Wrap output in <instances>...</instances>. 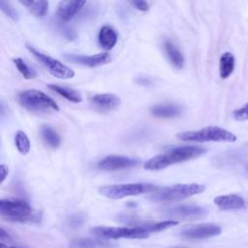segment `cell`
<instances>
[{"label": "cell", "instance_id": "obj_27", "mask_svg": "<svg viewBox=\"0 0 248 248\" xmlns=\"http://www.w3.org/2000/svg\"><path fill=\"white\" fill-rule=\"evenodd\" d=\"M0 7L1 10L9 16L11 17L13 20L16 21L18 18V15L16 13V11L11 6V4L9 3L8 0H0Z\"/></svg>", "mask_w": 248, "mask_h": 248}, {"label": "cell", "instance_id": "obj_22", "mask_svg": "<svg viewBox=\"0 0 248 248\" xmlns=\"http://www.w3.org/2000/svg\"><path fill=\"white\" fill-rule=\"evenodd\" d=\"M112 243L107 242L99 239H92V238H80L77 239L73 242V246L75 248H108L110 247Z\"/></svg>", "mask_w": 248, "mask_h": 248}, {"label": "cell", "instance_id": "obj_13", "mask_svg": "<svg viewBox=\"0 0 248 248\" xmlns=\"http://www.w3.org/2000/svg\"><path fill=\"white\" fill-rule=\"evenodd\" d=\"M86 0H61L57 7V16L62 20L72 19L84 6Z\"/></svg>", "mask_w": 248, "mask_h": 248}, {"label": "cell", "instance_id": "obj_6", "mask_svg": "<svg viewBox=\"0 0 248 248\" xmlns=\"http://www.w3.org/2000/svg\"><path fill=\"white\" fill-rule=\"evenodd\" d=\"M90 233L102 239H145L149 236V232L141 226L126 228V227H107L98 226L90 229Z\"/></svg>", "mask_w": 248, "mask_h": 248}, {"label": "cell", "instance_id": "obj_20", "mask_svg": "<svg viewBox=\"0 0 248 248\" xmlns=\"http://www.w3.org/2000/svg\"><path fill=\"white\" fill-rule=\"evenodd\" d=\"M41 136L43 140L51 148H58L61 143V139L58 133L48 125L41 127Z\"/></svg>", "mask_w": 248, "mask_h": 248}, {"label": "cell", "instance_id": "obj_9", "mask_svg": "<svg viewBox=\"0 0 248 248\" xmlns=\"http://www.w3.org/2000/svg\"><path fill=\"white\" fill-rule=\"evenodd\" d=\"M165 215L182 220H197L206 216L207 211L196 204H178L167 207L163 210Z\"/></svg>", "mask_w": 248, "mask_h": 248}, {"label": "cell", "instance_id": "obj_25", "mask_svg": "<svg viewBox=\"0 0 248 248\" xmlns=\"http://www.w3.org/2000/svg\"><path fill=\"white\" fill-rule=\"evenodd\" d=\"M48 9V1L47 0H37L30 7V12L33 16L37 17H42L46 15Z\"/></svg>", "mask_w": 248, "mask_h": 248}, {"label": "cell", "instance_id": "obj_31", "mask_svg": "<svg viewBox=\"0 0 248 248\" xmlns=\"http://www.w3.org/2000/svg\"><path fill=\"white\" fill-rule=\"evenodd\" d=\"M23 6L25 7H31L33 5V3L35 2V0H18Z\"/></svg>", "mask_w": 248, "mask_h": 248}, {"label": "cell", "instance_id": "obj_33", "mask_svg": "<svg viewBox=\"0 0 248 248\" xmlns=\"http://www.w3.org/2000/svg\"><path fill=\"white\" fill-rule=\"evenodd\" d=\"M247 171H248V168H247Z\"/></svg>", "mask_w": 248, "mask_h": 248}, {"label": "cell", "instance_id": "obj_5", "mask_svg": "<svg viewBox=\"0 0 248 248\" xmlns=\"http://www.w3.org/2000/svg\"><path fill=\"white\" fill-rule=\"evenodd\" d=\"M19 104L26 109L33 112L58 111L59 107L55 101L43 91L28 89L20 92L17 96Z\"/></svg>", "mask_w": 248, "mask_h": 248}, {"label": "cell", "instance_id": "obj_2", "mask_svg": "<svg viewBox=\"0 0 248 248\" xmlns=\"http://www.w3.org/2000/svg\"><path fill=\"white\" fill-rule=\"evenodd\" d=\"M205 187L198 183H187V184H174L171 186L164 187L155 192L149 197V200L156 203H167L174 202L185 200L192 196L202 193Z\"/></svg>", "mask_w": 248, "mask_h": 248}, {"label": "cell", "instance_id": "obj_7", "mask_svg": "<svg viewBox=\"0 0 248 248\" xmlns=\"http://www.w3.org/2000/svg\"><path fill=\"white\" fill-rule=\"evenodd\" d=\"M156 189L157 187L151 183H126L105 185L99 189V192L102 196L108 199L121 200L126 197L152 192Z\"/></svg>", "mask_w": 248, "mask_h": 248}, {"label": "cell", "instance_id": "obj_19", "mask_svg": "<svg viewBox=\"0 0 248 248\" xmlns=\"http://www.w3.org/2000/svg\"><path fill=\"white\" fill-rule=\"evenodd\" d=\"M48 88L53 90L54 92H56L57 94L64 97L65 99H67L70 102L80 103L82 101L81 94L78 90H75L73 88L61 86V85H57V84H48Z\"/></svg>", "mask_w": 248, "mask_h": 248}, {"label": "cell", "instance_id": "obj_14", "mask_svg": "<svg viewBox=\"0 0 248 248\" xmlns=\"http://www.w3.org/2000/svg\"><path fill=\"white\" fill-rule=\"evenodd\" d=\"M91 103L102 111H109L117 108L121 103L120 98L112 93H103L94 95Z\"/></svg>", "mask_w": 248, "mask_h": 248}, {"label": "cell", "instance_id": "obj_18", "mask_svg": "<svg viewBox=\"0 0 248 248\" xmlns=\"http://www.w3.org/2000/svg\"><path fill=\"white\" fill-rule=\"evenodd\" d=\"M165 51L168 56L170 62L175 67L176 69H181L184 66V57L181 51L170 41L165 42Z\"/></svg>", "mask_w": 248, "mask_h": 248}, {"label": "cell", "instance_id": "obj_10", "mask_svg": "<svg viewBox=\"0 0 248 248\" xmlns=\"http://www.w3.org/2000/svg\"><path fill=\"white\" fill-rule=\"evenodd\" d=\"M140 164V160L120 155H109L103 158L98 164L97 168L104 171H115L134 168Z\"/></svg>", "mask_w": 248, "mask_h": 248}, {"label": "cell", "instance_id": "obj_11", "mask_svg": "<svg viewBox=\"0 0 248 248\" xmlns=\"http://www.w3.org/2000/svg\"><path fill=\"white\" fill-rule=\"evenodd\" d=\"M221 233V228L215 224H197L183 228L179 234L188 239H204Z\"/></svg>", "mask_w": 248, "mask_h": 248}, {"label": "cell", "instance_id": "obj_23", "mask_svg": "<svg viewBox=\"0 0 248 248\" xmlns=\"http://www.w3.org/2000/svg\"><path fill=\"white\" fill-rule=\"evenodd\" d=\"M15 143L18 152L22 155H26L31 147L28 136L21 130L17 131L15 137Z\"/></svg>", "mask_w": 248, "mask_h": 248}, {"label": "cell", "instance_id": "obj_16", "mask_svg": "<svg viewBox=\"0 0 248 248\" xmlns=\"http://www.w3.org/2000/svg\"><path fill=\"white\" fill-rule=\"evenodd\" d=\"M150 112L159 118H172L181 113V108L173 104H159L153 106Z\"/></svg>", "mask_w": 248, "mask_h": 248}, {"label": "cell", "instance_id": "obj_4", "mask_svg": "<svg viewBox=\"0 0 248 248\" xmlns=\"http://www.w3.org/2000/svg\"><path fill=\"white\" fill-rule=\"evenodd\" d=\"M176 138L182 141H226L232 142L236 140L234 134L218 126H208L198 131H185L176 135Z\"/></svg>", "mask_w": 248, "mask_h": 248}, {"label": "cell", "instance_id": "obj_12", "mask_svg": "<svg viewBox=\"0 0 248 248\" xmlns=\"http://www.w3.org/2000/svg\"><path fill=\"white\" fill-rule=\"evenodd\" d=\"M65 59L73 63H78L87 67H97L107 64L110 61V56L108 53H97L94 55H77V54H67L64 56Z\"/></svg>", "mask_w": 248, "mask_h": 248}, {"label": "cell", "instance_id": "obj_1", "mask_svg": "<svg viewBox=\"0 0 248 248\" xmlns=\"http://www.w3.org/2000/svg\"><path fill=\"white\" fill-rule=\"evenodd\" d=\"M205 151L206 150L203 147L197 145H184L175 147L166 153L159 154L150 158L144 163L143 168L147 170H160L173 164L195 159L205 153Z\"/></svg>", "mask_w": 248, "mask_h": 248}, {"label": "cell", "instance_id": "obj_15", "mask_svg": "<svg viewBox=\"0 0 248 248\" xmlns=\"http://www.w3.org/2000/svg\"><path fill=\"white\" fill-rule=\"evenodd\" d=\"M214 203L222 210L240 209L245 205L243 199L234 194L218 196L214 199Z\"/></svg>", "mask_w": 248, "mask_h": 248}, {"label": "cell", "instance_id": "obj_8", "mask_svg": "<svg viewBox=\"0 0 248 248\" xmlns=\"http://www.w3.org/2000/svg\"><path fill=\"white\" fill-rule=\"evenodd\" d=\"M28 50L48 70V72L55 78H61V79H68L72 78L75 76L74 70H72L70 67L65 65L64 63L60 62L59 60L50 57L47 54H45L39 50H37L35 47L27 46Z\"/></svg>", "mask_w": 248, "mask_h": 248}, {"label": "cell", "instance_id": "obj_32", "mask_svg": "<svg viewBox=\"0 0 248 248\" xmlns=\"http://www.w3.org/2000/svg\"><path fill=\"white\" fill-rule=\"evenodd\" d=\"M0 248H18V247H6L3 243L0 244Z\"/></svg>", "mask_w": 248, "mask_h": 248}, {"label": "cell", "instance_id": "obj_26", "mask_svg": "<svg viewBox=\"0 0 248 248\" xmlns=\"http://www.w3.org/2000/svg\"><path fill=\"white\" fill-rule=\"evenodd\" d=\"M14 63L16 66L18 72L23 76L24 78L30 79V78H33L35 77V73L33 72L32 69H30L28 67V65L24 62L23 59L16 58V59H14Z\"/></svg>", "mask_w": 248, "mask_h": 248}, {"label": "cell", "instance_id": "obj_24", "mask_svg": "<svg viewBox=\"0 0 248 248\" xmlns=\"http://www.w3.org/2000/svg\"><path fill=\"white\" fill-rule=\"evenodd\" d=\"M176 225H178V221H176V220H166V221H161L158 223L147 224V225H144L141 227H143L145 230H147V232L150 233V232H158L164 231L166 229H169V228L176 226Z\"/></svg>", "mask_w": 248, "mask_h": 248}, {"label": "cell", "instance_id": "obj_17", "mask_svg": "<svg viewBox=\"0 0 248 248\" xmlns=\"http://www.w3.org/2000/svg\"><path fill=\"white\" fill-rule=\"evenodd\" d=\"M98 41H99L100 46L104 49L109 50V49L113 48V46H115V44L117 42V33L115 32V30L112 27L105 25L100 29Z\"/></svg>", "mask_w": 248, "mask_h": 248}, {"label": "cell", "instance_id": "obj_30", "mask_svg": "<svg viewBox=\"0 0 248 248\" xmlns=\"http://www.w3.org/2000/svg\"><path fill=\"white\" fill-rule=\"evenodd\" d=\"M9 173V168L8 166L2 164L0 165V182H3Z\"/></svg>", "mask_w": 248, "mask_h": 248}, {"label": "cell", "instance_id": "obj_21", "mask_svg": "<svg viewBox=\"0 0 248 248\" xmlns=\"http://www.w3.org/2000/svg\"><path fill=\"white\" fill-rule=\"evenodd\" d=\"M234 69V57L231 52H225L220 58L219 74L221 78H227Z\"/></svg>", "mask_w": 248, "mask_h": 248}, {"label": "cell", "instance_id": "obj_3", "mask_svg": "<svg viewBox=\"0 0 248 248\" xmlns=\"http://www.w3.org/2000/svg\"><path fill=\"white\" fill-rule=\"evenodd\" d=\"M0 215L10 221L16 222H38V211L23 200L7 198L0 200Z\"/></svg>", "mask_w": 248, "mask_h": 248}, {"label": "cell", "instance_id": "obj_29", "mask_svg": "<svg viewBox=\"0 0 248 248\" xmlns=\"http://www.w3.org/2000/svg\"><path fill=\"white\" fill-rule=\"evenodd\" d=\"M136 9L141 11V12H145L148 10V4L146 2V0H128Z\"/></svg>", "mask_w": 248, "mask_h": 248}, {"label": "cell", "instance_id": "obj_28", "mask_svg": "<svg viewBox=\"0 0 248 248\" xmlns=\"http://www.w3.org/2000/svg\"><path fill=\"white\" fill-rule=\"evenodd\" d=\"M233 117L234 119L238 121L248 120V104L241 107L240 108L233 111Z\"/></svg>", "mask_w": 248, "mask_h": 248}]
</instances>
